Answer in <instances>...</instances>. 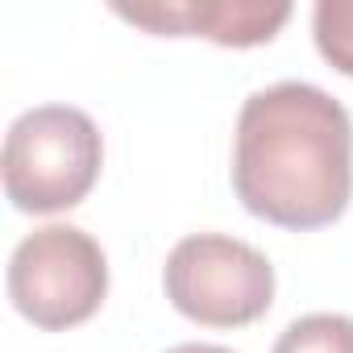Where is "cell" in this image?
Returning <instances> with one entry per match:
<instances>
[{
    "mask_svg": "<svg viewBox=\"0 0 353 353\" xmlns=\"http://www.w3.org/2000/svg\"><path fill=\"white\" fill-rule=\"evenodd\" d=\"M162 287L179 316L208 328H241L270 312L274 266L250 241L192 233L166 254Z\"/></svg>",
    "mask_w": 353,
    "mask_h": 353,
    "instance_id": "3",
    "label": "cell"
},
{
    "mask_svg": "<svg viewBox=\"0 0 353 353\" xmlns=\"http://www.w3.org/2000/svg\"><path fill=\"white\" fill-rule=\"evenodd\" d=\"M104 137L83 108L38 104L26 108L5 133V196L17 212L50 216L75 208L100 179Z\"/></svg>",
    "mask_w": 353,
    "mask_h": 353,
    "instance_id": "2",
    "label": "cell"
},
{
    "mask_svg": "<svg viewBox=\"0 0 353 353\" xmlns=\"http://www.w3.org/2000/svg\"><path fill=\"white\" fill-rule=\"evenodd\" d=\"M129 26H141L158 38H208L216 46H262L287 17V0H154V5H112Z\"/></svg>",
    "mask_w": 353,
    "mask_h": 353,
    "instance_id": "5",
    "label": "cell"
},
{
    "mask_svg": "<svg viewBox=\"0 0 353 353\" xmlns=\"http://www.w3.org/2000/svg\"><path fill=\"white\" fill-rule=\"evenodd\" d=\"M166 353H233V349H225V345H204V341H188V345H174V349H166Z\"/></svg>",
    "mask_w": 353,
    "mask_h": 353,
    "instance_id": "8",
    "label": "cell"
},
{
    "mask_svg": "<svg viewBox=\"0 0 353 353\" xmlns=\"http://www.w3.org/2000/svg\"><path fill=\"white\" fill-rule=\"evenodd\" d=\"M233 192L258 221L324 229L353 196V121L316 83L283 79L241 104L233 137Z\"/></svg>",
    "mask_w": 353,
    "mask_h": 353,
    "instance_id": "1",
    "label": "cell"
},
{
    "mask_svg": "<svg viewBox=\"0 0 353 353\" xmlns=\"http://www.w3.org/2000/svg\"><path fill=\"white\" fill-rule=\"evenodd\" d=\"M270 353H353V316L312 312L283 328Z\"/></svg>",
    "mask_w": 353,
    "mask_h": 353,
    "instance_id": "6",
    "label": "cell"
},
{
    "mask_svg": "<svg viewBox=\"0 0 353 353\" xmlns=\"http://www.w3.org/2000/svg\"><path fill=\"white\" fill-rule=\"evenodd\" d=\"M108 295V258L79 225H42L9 258L13 307L46 332L75 328Z\"/></svg>",
    "mask_w": 353,
    "mask_h": 353,
    "instance_id": "4",
    "label": "cell"
},
{
    "mask_svg": "<svg viewBox=\"0 0 353 353\" xmlns=\"http://www.w3.org/2000/svg\"><path fill=\"white\" fill-rule=\"evenodd\" d=\"M312 38L324 63L353 79V0H320L312 9Z\"/></svg>",
    "mask_w": 353,
    "mask_h": 353,
    "instance_id": "7",
    "label": "cell"
}]
</instances>
